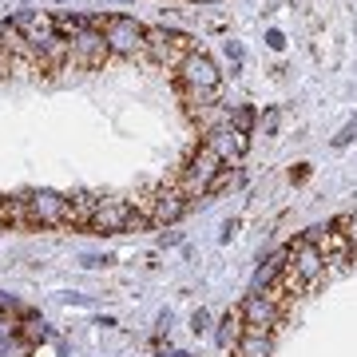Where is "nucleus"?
<instances>
[{"instance_id": "1", "label": "nucleus", "mask_w": 357, "mask_h": 357, "mask_svg": "<svg viewBox=\"0 0 357 357\" xmlns=\"http://www.w3.org/2000/svg\"><path fill=\"white\" fill-rule=\"evenodd\" d=\"M222 159H218V151L211 147V143H199L191 155H187V163H183V171H178V191L187 195L191 203H199V199H206V191H211V183H215V175L222 171Z\"/></svg>"}, {"instance_id": "2", "label": "nucleus", "mask_w": 357, "mask_h": 357, "mask_svg": "<svg viewBox=\"0 0 357 357\" xmlns=\"http://www.w3.org/2000/svg\"><path fill=\"white\" fill-rule=\"evenodd\" d=\"M286 290H282L278 282L270 286V290L262 294H250L243 306V321H246V333H274L282 326V318H286Z\"/></svg>"}, {"instance_id": "3", "label": "nucleus", "mask_w": 357, "mask_h": 357, "mask_svg": "<svg viewBox=\"0 0 357 357\" xmlns=\"http://www.w3.org/2000/svg\"><path fill=\"white\" fill-rule=\"evenodd\" d=\"M143 52H147L159 68H175V72H178V64L195 52V36L178 32V28L155 24V28H147V48H143Z\"/></svg>"}, {"instance_id": "4", "label": "nucleus", "mask_w": 357, "mask_h": 357, "mask_svg": "<svg viewBox=\"0 0 357 357\" xmlns=\"http://www.w3.org/2000/svg\"><path fill=\"white\" fill-rule=\"evenodd\" d=\"M100 32L107 40L112 56H143V48H147V28L128 13H107Z\"/></svg>"}, {"instance_id": "5", "label": "nucleus", "mask_w": 357, "mask_h": 357, "mask_svg": "<svg viewBox=\"0 0 357 357\" xmlns=\"http://www.w3.org/2000/svg\"><path fill=\"white\" fill-rule=\"evenodd\" d=\"M143 222L139 206L131 203V199H115V195H103L100 206H96V215H91V234H128Z\"/></svg>"}, {"instance_id": "6", "label": "nucleus", "mask_w": 357, "mask_h": 357, "mask_svg": "<svg viewBox=\"0 0 357 357\" xmlns=\"http://www.w3.org/2000/svg\"><path fill=\"white\" fill-rule=\"evenodd\" d=\"M24 203L28 227H72V203L60 191H32L20 199Z\"/></svg>"}, {"instance_id": "7", "label": "nucleus", "mask_w": 357, "mask_h": 357, "mask_svg": "<svg viewBox=\"0 0 357 357\" xmlns=\"http://www.w3.org/2000/svg\"><path fill=\"white\" fill-rule=\"evenodd\" d=\"M135 206L147 211V222H151V227H175L195 203L178 191V187H159V191H151L147 199H135Z\"/></svg>"}, {"instance_id": "8", "label": "nucleus", "mask_w": 357, "mask_h": 357, "mask_svg": "<svg viewBox=\"0 0 357 357\" xmlns=\"http://www.w3.org/2000/svg\"><path fill=\"white\" fill-rule=\"evenodd\" d=\"M286 270H290L302 286H318V282L326 278V255H321V246H314L310 238L298 234V238L286 246Z\"/></svg>"}, {"instance_id": "9", "label": "nucleus", "mask_w": 357, "mask_h": 357, "mask_svg": "<svg viewBox=\"0 0 357 357\" xmlns=\"http://www.w3.org/2000/svg\"><path fill=\"white\" fill-rule=\"evenodd\" d=\"M178 84L183 88L199 91V96H215L218 88H222V72H218V64L206 56V52L195 48L183 64H178Z\"/></svg>"}, {"instance_id": "10", "label": "nucleus", "mask_w": 357, "mask_h": 357, "mask_svg": "<svg viewBox=\"0 0 357 357\" xmlns=\"http://www.w3.org/2000/svg\"><path fill=\"white\" fill-rule=\"evenodd\" d=\"M107 56H112V48H107V40H103L100 28H88V32H79V36L68 40V64L72 68L96 72V68L107 64Z\"/></svg>"}, {"instance_id": "11", "label": "nucleus", "mask_w": 357, "mask_h": 357, "mask_svg": "<svg viewBox=\"0 0 357 357\" xmlns=\"http://www.w3.org/2000/svg\"><path fill=\"white\" fill-rule=\"evenodd\" d=\"M206 143L218 151V159L222 163H234V159H243L246 151H250V131H238V128H218V131H211L206 135Z\"/></svg>"}, {"instance_id": "12", "label": "nucleus", "mask_w": 357, "mask_h": 357, "mask_svg": "<svg viewBox=\"0 0 357 357\" xmlns=\"http://www.w3.org/2000/svg\"><path fill=\"white\" fill-rule=\"evenodd\" d=\"M8 20H13V28L28 40V44H40V40L56 36V24H52V16H48V13H40V8H20V13H13Z\"/></svg>"}, {"instance_id": "13", "label": "nucleus", "mask_w": 357, "mask_h": 357, "mask_svg": "<svg viewBox=\"0 0 357 357\" xmlns=\"http://www.w3.org/2000/svg\"><path fill=\"white\" fill-rule=\"evenodd\" d=\"M282 270H286V250H282V255L262 258V262H258V270H255V282H250V294L270 290V286H274V282L282 278Z\"/></svg>"}, {"instance_id": "14", "label": "nucleus", "mask_w": 357, "mask_h": 357, "mask_svg": "<svg viewBox=\"0 0 357 357\" xmlns=\"http://www.w3.org/2000/svg\"><path fill=\"white\" fill-rule=\"evenodd\" d=\"M16 337L28 345V349H36V345H44L52 337V330H48V321L44 318H36L32 310L24 314V321H16Z\"/></svg>"}, {"instance_id": "15", "label": "nucleus", "mask_w": 357, "mask_h": 357, "mask_svg": "<svg viewBox=\"0 0 357 357\" xmlns=\"http://www.w3.org/2000/svg\"><path fill=\"white\" fill-rule=\"evenodd\" d=\"M246 333V321H243V310H230V314H222V321H218L215 330V342L222 345V349H234V342Z\"/></svg>"}, {"instance_id": "16", "label": "nucleus", "mask_w": 357, "mask_h": 357, "mask_svg": "<svg viewBox=\"0 0 357 357\" xmlns=\"http://www.w3.org/2000/svg\"><path fill=\"white\" fill-rule=\"evenodd\" d=\"M274 354V337L270 333H243L234 342V357H270Z\"/></svg>"}, {"instance_id": "17", "label": "nucleus", "mask_w": 357, "mask_h": 357, "mask_svg": "<svg viewBox=\"0 0 357 357\" xmlns=\"http://www.w3.org/2000/svg\"><path fill=\"white\" fill-rule=\"evenodd\" d=\"M100 199L103 195H72V199H68V203H72V227H84L88 230L91 227V215H96V206H100Z\"/></svg>"}, {"instance_id": "18", "label": "nucleus", "mask_w": 357, "mask_h": 357, "mask_svg": "<svg viewBox=\"0 0 357 357\" xmlns=\"http://www.w3.org/2000/svg\"><path fill=\"white\" fill-rule=\"evenodd\" d=\"M255 123H258V112L250 107V103H238V107H230V128L255 131Z\"/></svg>"}, {"instance_id": "19", "label": "nucleus", "mask_w": 357, "mask_h": 357, "mask_svg": "<svg viewBox=\"0 0 357 357\" xmlns=\"http://www.w3.org/2000/svg\"><path fill=\"white\" fill-rule=\"evenodd\" d=\"M258 128H262L266 139H274L278 128H282V107H266V112H258Z\"/></svg>"}, {"instance_id": "20", "label": "nucleus", "mask_w": 357, "mask_h": 357, "mask_svg": "<svg viewBox=\"0 0 357 357\" xmlns=\"http://www.w3.org/2000/svg\"><path fill=\"white\" fill-rule=\"evenodd\" d=\"M333 227L342 230L345 238H349V246H354V255H357V211H349V215H342Z\"/></svg>"}, {"instance_id": "21", "label": "nucleus", "mask_w": 357, "mask_h": 357, "mask_svg": "<svg viewBox=\"0 0 357 357\" xmlns=\"http://www.w3.org/2000/svg\"><path fill=\"white\" fill-rule=\"evenodd\" d=\"M16 314H20V318H24L28 310L20 306V302H16V298H8V294L0 290V318H16Z\"/></svg>"}, {"instance_id": "22", "label": "nucleus", "mask_w": 357, "mask_h": 357, "mask_svg": "<svg viewBox=\"0 0 357 357\" xmlns=\"http://www.w3.org/2000/svg\"><path fill=\"white\" fill-rule=\"evenodd\" d=\"M357 139V115L354 119H349V123H345L342 131H337V135H333V147H337V151H342V147H349V143Z\"/></svg>"}, {"instance_id": "23", "label": "nucleus", "mask_w": 357, "mask_h": 357, "mask_svg": "<svg viewBox=\"0 0 357 357\" xmlns=\"http://www.w3.org/2000/svg\"><path fill=\"white\" fill-rule=\"evenodd\" d=\"M206 330H211V314H206V310L199 306V310L191 314V333H195V337H203Z\"/></svg>"}, {"instance_id": "24", "label": "nucleus", "mask_w": 357, "mask_h": 357, "mask_svg": "<svg viewBox=\"0 0 357 357\" xmlns=\"http://www.w3.org/2000/svg\"><path fill=\"white\" fill-rule=\"evenodd\" d=\"M230 183H234V167H222V171H218V175H215V183H211V191H206V195H218V191H222V187H230Z\"/></svg>"}, {"instance_id": "25", "label": "nucleus", "mask_w": 357, "mask_h": 357, "mask_svg": "<svg viewBox=\"0 0 357 357\" xmlns=\"http://www.w3.org/2000/svg\"><path fill=\"white\" fill-rule=\"evenodd\" d=\"M227 60H230V72H243V44L227 40Z\"/></svg>"}, {"instance_id": "26", "label": "nucleus", "mask_w": 357, "mask_h": 357, "mask_svg": "<svg viewBox=\"0 0 357 357\" xmlns=\"http://www.w3.org/2000/svg\"><path fill=\"white\" fill-rule=\"evenodd\" d=\"M60 302H64V306H96V302H91L88 294H72V290L60 294Z\"/></svg>"}, {"instance_id": "27", "label": "nucleus", "mask_w": 357, "mask_h": 357, "mask_svg": "<svg viewBox=\"0 0 357 357\" xmlns=\"http://www.w3.org/2000/svg\"><path fill=\"white\" fill-rule=\"evenodd\" d=\"M79 262H84V266H88V270H100V266H112L115 258H112V255H84V258H79Z\"/></svg>"}, {"instance_id": "28", "label": "nucleus", "mask_w": 357, "mask_h": 357, "mask_svg": "<svg viewBox=\"0 0 357 357\" xmlns=\"http://www.w3.org/2000/svg\"><path fill=\"white\" fill-rule=\"evenodd\" d=\"M16 337V321L13 318H0V342H13Z\"/></svg>"}, {"instance_id": "29", "label": "nucleus", "mask_w": 357, "mask_h": 357, "mask_svg": "<svg viewBox=\"0 0 357 357\" xmlns=\"http://www.w3.org/2000/svg\"><path fill=\"white\" fill-rule=\"evenodd\" d=\"M266 44H270L274 52H282V48H286V36H282L278 28H270V32H266Z\"/></svg>"}, {"instance_id": "30", "label": "nucleus", "mask_w": 357, "mask_h": 357, "mask_svg": "<svg viewBox=\"0 0 357 357\" xmlns=\"http://www.w3.org/2000/svg\"><path fill=\"white\" fill-rule=\"evenodd\" d=\"M238 234V218H230V222H222V243H230Z\"/></svg>"}, {"instance_id": "31", "label": "nucleus", "mask_w": 357, "mask_h": 357, "mask_svg": "<svg viewBox=\"0 0 357 357\" xmlns=\"http://www.w3.org/2000/svg\"><path fill=\"white\" fill-rule=\"evenodd\" d=\"M310 178V163H298V171H294V183H306Z\"/></svg>"}, {"instance_id": "32", "label": "nucleus", "mask_w": 357, "mask_h": 357, "mask_svg": "<svg viewBox=\"0 0 357 357\" xmlns=\"http://www.w3.org/2000/svg\"><path fill=\"white\" fill-rule=\"evenodd\" d=\"M4 72H8V60H4V56H0V76H4Z\"/></svg>"}, {"instance_id": "33", "label": "nucleus", "mask_w": 357, "mask_h": 357, "mask_svg": "<svg viewBox=\"0 0 357 357\" xmlns=\"http://www.w3.org/2000/svg\"><path fill=\"white\" fill-rule=\"evenodd\" d=\"M195 4H211V0H195Z\"/></svg>"}, {"instance_id": "34", "label": "nucleus", "mask_w": 357, "mask_h": 357, "mask_svg": "<svg viewBox=\"0 0 357 357\" xmlns=\"http://www.w3.org/2000/svg\"><path fill=\"white\" fill-rule=\"evenodd\" d=\"M56 4H64V0H56Z\"/></svg>"}]
</instances>
